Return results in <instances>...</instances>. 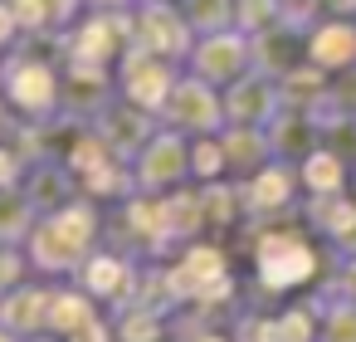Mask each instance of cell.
Instances as JSON below:
<instances>
[{
  "instance_id": "obj_1",
  "label": "cell",
  "mask_w": 356,
  "mask_h": 342,
  "mask_svg": "<svg viewBox=\"0 0 356 342\" xmlns=\"http://www.w3.org/2000/svg\"><path fill=\"white\" fill-rule=\"evenodd\" d=\"M93 210L88 205H64L54 210L40 230H30V264L44 269V274H69L88 259V244H93Z\"/></svg>"
},
{
  "instance_id": "obj_2",
  "label": "cell",
  "mask_w": 356,
  "mask_h": 342,
  "mask_svg": "<svg viewBox=\"0 0 356 342\" xmlns=\"http://www.w3.org/2000/svg\"><path fill=\"white\" fill-rule=\"evenodd\" d=\"M0 327H10L15 337H40L49 332V288H10L0 298Z\"/></svg>"
},
{
  "instance_id": "obj_3",
  "label": "cell",
  "mask_w": 356,
  "mask_h": 342,
  "mask_svg": "<svg viewBox=\"0 0 356 342\" xmlns=\"http://www.w3.org/2000/svg\"><path fill=\"white\" fill-rule=\"evenodd\" d=\"M259 274H264L268 288H288V283H298V279L312 274V254H307L298 240H264V249H259Z\"/></svg>"
},
{
  "instance_id": "obj_4",
  "label": "cell",
  "mask_w": 356,
  "mask_h": 342,
  "mask_svg": "<svg viewBox=\"0 0 356 342\" xmlns=\"http://www.w3.org/2000/svg\"><path fill=\"white\" fill-rule=\"evenodd\" d=\"M79 274H83V293H88V298L127 303V293H132V269H127L118 254H93V259L79 264Z\"/></svg>"
},
{
  "instance_id": "obj_5",
  "label": "cell",
  "mask_w": 356,
  "mask_h": 342,
  "mask_svg": "<svg viewBox=\"0 0 356 342\" xmlns=\"http://www.w3.org/2000/svg\"><path fill=\"white\" fill-rule=\"evenodd\" d=\"M6 88H10V98H15L20 108H30V113H44V108L54 103V74H49L44 64H30V59H20V64L6 74Z\"/></svg>"
},
{
  "instance_id": "obj_6",
  "label": "cell",
  "mask_w": 356,
  "mask_h": 342,
  "mask_svg": "<svg viewBox=\"0 0 356 342\" xmlns=\"http://www.w3.org/2000/svg\"><path fill=\"white\" fill-rule=\"evenodd\" d=\"M98 313H93V298L83 293V288H54L49 293V332L54 337H69V332H79L83 322H93Z\"/></svg>"
},
{
  "instance_id": "obj_7",
  "label": "cell",
  "mask_w": 356,
  "mask_h": 342,
  "mask_svg": "<svg viewBox=\"0 0 356 342\" xmlns=\"http://www.w3.org/2000/svg\"><path fill=\"white\" fill-rule=\"evenodd\" d=\"M30 196H15V191H0V244H15L30 235Z\"/></svg>"
},
{
  "instance_id": "obj_8",
  "label": "cell",
  "mask_w": 356,
  "mask_h": 342,
  "mask_svg": "<svg viewBox=\"0 0 356 342\" xmlns=\"http://www.w3.org/2000/svg\"><path fill=\"white\" fill-rule=\"evenodd\" d=\"M64 191H69V176H64V171H54V166H40V171H35V181H30V205L54 215V210H64V205H69V196H64Z\"/></svg>"
},
{
  "instance_id": "obj_9",
  "label": "cell",
  "mask_w": 356,
  "mask_h": 342,
  "mask_svg": "<svg viewBox=\"0 0 356 342\" xmlns=\"http://www.w3.org/2000/svg\"><path fill=\"white\" fill-rule=\"evenodd\" d=\"M15 20H30V25H59V20H69V10H74V0H15Z\"/></svg>"
},
{
  "instance_id": "obj_10",
  "label": "cell",
  "mask_w": 356,
  "mask_h": 342,
  "mask_svg": "<svg viewBox=\"0 0 356 342\" xmlns=\"http://www.w3.org/2000/svg\"><path fill=\"white\" fill-rule=\"evenodd\" d=\"M122 342H161V313H147V308H127L122 313V327H118Z\"/></svg>"
},
{
  "instance_id": "obj_11",
  "label": "cell",
  "mask_w": 356,
  "mask_h": 342,
  "mask_svg": "<svg viewBox=\"0 0 356 342\" xmlns=\"http://www.w3.org/2000/svg\"><path fill=\"white\" fill-rule=\"evenodd\" d=\"M113 25L108 20H98V25H88L83 35H79V45H74V59L79 64H88V59H103V54H113Z\"/></svg>"
},
{
  "instance_id": "obj_12",
  "label": "cell",
  "mask_w": 356,
  "mask_h": 342,
  "mask_svg": "<svg viewBox=\"0 0 356 342\" xmlns=\"http://www.w3.org/2000/svg\"><path fill=\"white\" fill-rule=\"evenodd\" d=\"M127 88H132V98H156L161 88H166V79H161V69L156 64H132V79H127Z\"/></svg>"
},
{
  "instance_id": "obj_13",
  "label": "cell",
  "mask_w": 356,
  "mask_h": 342,
  "mask_svg": "<svg viewBox=\"0 0 356 342\" xmlns=\"http://www.w3.org/2000/svg\"><path fill=\"white\" fill-rule=\"evenodd\" d=\"M20 274H25V254L15 244H0V298L10 288H20Z\"/></svg>"
},
{
  "instance_id": "obj_14",
  "label": "cell",
  "mask_w": 356,
  "mask_h": 342,
  "mask_svg": "<svg viewBox=\"0 0 356 342\" xmlns=\"http://www.w3.org/2000/svg\"><path fill=\"white\" fill-rule=\"evenodd\" d=\"M69 342H113V332H108L103 318H93V322H83L79 332H69Z\"/></svg>"
},
{
  "instance_id": "obj_15",
  "label": "cell",
  "mask_w": 356,
  "mask_h": 342,
  "mask_svg": "<svg viewBox=\"0 0 356 342\" xmlns=\"http://www.w3.org/2000/svg\"><path fill=\"white\" fill-rule=\"evenodd\" d=\"M332 342H356V318L346 313V318H337V327H332Z\"/></svg>"
},
{
  "instance_id": "obj_16",
  "label": "cell",
  "mask_w": 356,
  "mask_h": 342,
  "mask_svg": "<svg viewBox=\"0 0 356 342\" xmlns=\"http://www.w3.org/2000/svg\"><path fill=\"white\" fill-rule=\"evenodd\" d=\"M10 181H15V162L6 157V147H0V191H10Z\"/></svg>"
},
{
  "instance_id": "obj_17",
  "label": "cell",
  "mask_w": 356,
  "mask_h": 342,
  "mask_svg": "<svg viewBox=\"0 0 356 342\" xmlns=\"http://www.w3.org/2000/svg\"><path fill=\"white\" fill-rule=\"evenodd\" d=\"M10 30H15V10H10V6H0V45L10 40Z\"/></svg>"
},
{
  "instance_id": "obj_18",
  "label": "cell",
  "mask_w": 356,
  "mask_h": 342,
  "mask_svg": "<svg viewBox=\"0 0 356 342\" xmlns=\"http://www.w3.org/2000/svg\"><path fill=\"white\" fill-rule=\"evenodd\" d=\"M0 342H20V337H15V332H10V327H0Z\"/></svg>"
},
{
  "instance_id": "obj_19",
  "label": "cell",
  "mask_w": 356,
  "mask_h": 342,
  "mask_svg": "<svg viewBox=\"0 0 356 342\" xmlns=\"http://www.w3.org/2000/svg\"><path fill=\"white\" fill-rule=\"evenodd\" d=\"M25 342H59V337H44V332H40V337H25Z\"/></svg>"
},
{
  "instance_id": "obj_20",
  "label": "cell",
  "mask_w": 356,
  "mask_h": 342,
  "mask_svg": "<svg viewBox=\"0 0 356 342\" xmlns=\"http://www.w3.org/2000/svg\"><path fill=\"white\" fill-rule=\"evenodd\" d=\"M200 342H225V337H200Z\"/></svg>"
}]
</instances>
